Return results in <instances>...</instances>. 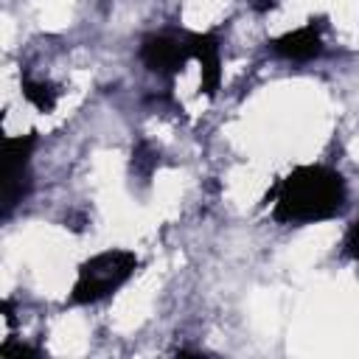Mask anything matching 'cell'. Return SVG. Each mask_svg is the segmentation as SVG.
Masks as SVG:
<instances>
[{"label":"cell","mask_w":359,"mask_h":359,"mask_svg":"<svg viewBox=\"0 0 359 359\" xmlns=\"http://www.w3.org/2000/svg\"><path fill=\"white\" fill-rule=\"evenodd\" d=\"M345 180L328 165H300L286 174L275 196V222L309 224L337 216L345 205Z\"/></svg>","instance_id":"1"},{"label":"cell","mask_w":359,"mask_h":359,"mask_svg":"<svg viewBox=\"0 0 359 359\" xmlns=\"http://www.w3.org/2000/svg\"><path fill=\"white\" fill-rule=\"evenodd\" d=\"M137 269V255L129 250H104L79 266L70 289V303H98L118 292Z\"/></svg>","instance_id":"2"},{"label":"cell","mask_w":359,"mask_h":359,"mask_svg":"<svg viewBox=\"0 0 359 359\" xmlns=\"http://www.w3.org/2000/svg\"><path fill=\"white\" fill-rule=\"evenodd\" d=\"M36 146V132L11 135L3 140V219L25 199L31 180H28V160Z\"/></svg>","instance_id":"3"},{"label":"cell","mask_w":359,"mask_h":359,"mask_svg":"<svg viewBox=\"0 0 359 359\" xmlns=\"http://www.w3.org/2000/svg\"><path fill=\"white\" fill-rule=\"evenodd\" d=\"M140 59L146 65V70L157 73V76H177L191 59V42L188 34L171 36V34H149L140 45Z\"/></svg>","instance_id":"4"},{"label":"cell","mask_w":359,"mask_h":359,"mask_svg":"<svg viewBox=\"0 0 359 359\" xmlns=\"http://www.w3.org/2000/svg\"><path fill=\"white\" fill-rule=\"evenodd\" d=\"M272 50L289 62H309L323 53V22L309 20L306 25L286 31L283 36L272 39Z\"/></svg>","instance_id":"5"},{"label":"cell","mask_w":359,"mask_h":359,"mask_svg":"<svg viewBox=\"0 0 359 359\" xmlns=\"http://www.w3.org/2000/svg\"><path fill=\"white\" fill-rule=\"evenodd\" d=\"M191 53L202 70V93L216 95L222 84V59H219V39L216 34H188Z\"/></svg>","instance_id":"6"},{"label":"cell","mask_w":359,"mask_h":359,"mask_svg":"<svg viewBox=\"0 0 359 359\" xmlns=\"http://www.w3.org/2000/svg\"><path fill=\"white\" fill-rule=\"evenodd\" d=\"M22 95L28 104H34L39 112H50L56 107V98H59V90L50 84V81H34V79H22Z\"/></svg>","instance_id":"7"},{"label":"cell","mask_w":359,"mask_h":359,"mask_svg":"<svg viewBox=\"0 0 359 359\" xmlns=\"http://www.w3.org/2000/svg\"><path fill=\"white\" fill-rule=\"evenodd\" d=\"M154 165H157V154H154V151H149V146H146V143H140V146L132 151V168H135L140 177H149Z\"/></svg>","instance_id":"8"},{"label":"cell","mask_w":359,"mask_h":359,"mask_svg":"<svg viewBox=\"0 0 359 359\" xmlns=\"http://www.w3.org/2000/svg\"><path fill=\"white\" fill-rule=\"evenodd\" d=\"M36 353H39L36 348H28L20 342H3L0 345V356H36Z\"/></svg>","instance_id":"9"},{"label":"cell","mask_w":359,"mask_h":359,"mask_svg":"<svg viewBox=\"0 0 359 359\" xmlns=\"http://www.w3.org/2000/svg\"><path fill=\"white\" fill-rule=\"evenodd\" d=\"M345 247H348V252H351V255H359V219L351 224L348 238H345Z\"/></svg>","instance_id":"10"}]
</instances>
